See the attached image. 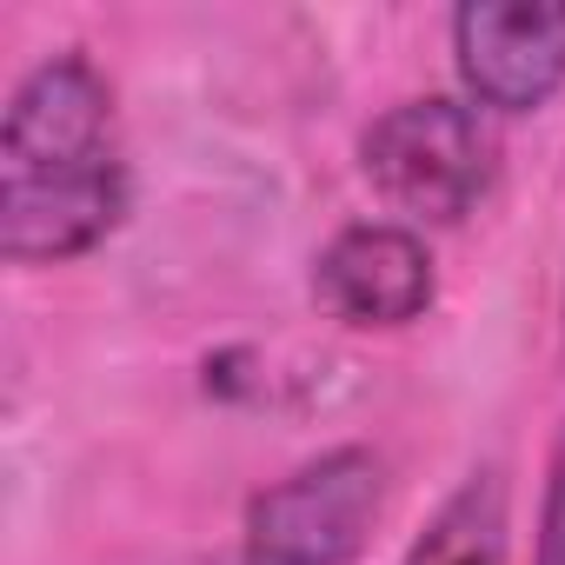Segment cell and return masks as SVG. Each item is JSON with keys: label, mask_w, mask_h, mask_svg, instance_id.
Segmentation results:
<instances>
[{"label": "cell", "mask_w": 565, "mask_h": 565, "mask_svg": "<svg viewBox=\"0 0 565 565\" xmlns=\"http://www.w3.org/2000/svg\"><path fill=\"white\" fill-rule=\"evenodd\" d=\"M134 206L114 81L94 54L34 61L0 114V259L67 266L120 233Z\"/></svg>", "instance_id": "obj_1"}, {"label": "cell", "mask_w": 565, "mask_h": 565, "mask_svg": "<svg viewBox=\"0 0 565 565\" xmlns=\"http://www.w3.org/2000/svg\"><path fill=\"white\" fill-rule=\"evenodd\" d=\"M360 173L393 213L426 220V226H459L479 213L499 173L492 114H479L466 94L393 100L360 134Z\"/></svg>", "instance_id": "obj_2"}, {"label": "cell", "mask_w": 565, "mask_h": 565, "mask_svg": "<svg viewBox=\"0 0 565 565\" xmlns=\"http://www.w3.org/2000/svg\"><path fill=\"white\" fill-rule=\"evenodd\" d=\"M386 512V459L333 446L246 499L239 565H360Z\"/></svg>", "instance_id": "obj_3"}, {"label": "cell", "mask_w": 565, "mask_h": 565, "mask_svg": "<svg viewBox=\"0 0 565 565\" xmlns=\"http://www.w3.org/2000/svg\"><path fill=\"white\" fill-rule=\"evenodd\" d=\"M446 34L479 114H539L565 87V0H466Z\"/></svg>", "instance_id": "obj_4"}, {"label": "cell", "mask_w": 565, "mask_h": 565, "mask_svg": "<svg viewBox=\"0 0 565 565\" xmlns=\"http://www.w3.org/2000/svg\"><path fill=\"white\" fill-rule=\"evenodd\" d=\"M313 300L327 320L353 333H399L433 313L439 266L419 226L406 220H360L340 226L313 259Z\"/></svg>", "instance_id": "obj_5"}, {"label": "cell", "mask_w": 565, "mask_h": 565, "mask_svg": "<svg viewBox=\"0 0 565 565\" xmlns=\"http://www.w3.org/2000/svg\"><path fill=\"white\" fill-rule=\"evenodd\" d=\"M505 472L499 466H479L466 472L439 512L419 525V539L399 552V565H505V545H512V512H505Z\"/></svg>", "instance_id": "obj_6"}, {"label": "cell", "mask_w": 565, "mask_h": 565, "mask_svg": "<svg viewBox=\"0 0 565 565\" xmlns=\"http://www.w3.org/2000/svg\"><path fill=\"white\" fill-rule=\"evenodd\" d=\"M532 565H565V426L545 459V492H539V532H532Z\"/></svg>", "instance_id": "obj_7"}]
</instances>
